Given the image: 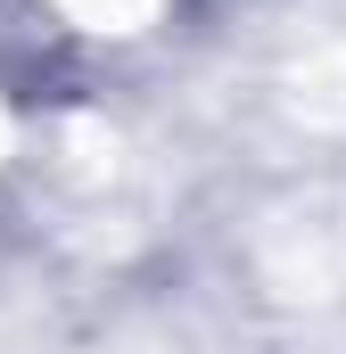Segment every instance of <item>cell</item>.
Masks as SVG:
<instances>
[{
	"mask_svg": "<svg viewBox=\"0 0 346 354\" xmlns=\"http://www.w3.org/2000/svg\"><path fill=\"white\" fill-rule=\"evenodd\" d=\"M58 41H91V50H132L173 17V0H25Z\"/></svg>",
	"mask_w": 346,
	"mask_h": 354,
	"instance_id": "cell-1",
	"label": "cell"
},
{
	"mask_svg": "<svg viewBox=\"0 0 346 354\" xmlns=\"http://www.w3.org/2000/svg\"><path fill=\"white\" fill-rule=\"evenodd\" d=\"M17 140H25V115H17V99H8V83H0V174L17 165Z\"/></svg>",
	"mask_w": 346,
	"mask_h": 354,
	"instance_id": "cell-2",
	"label": "cell"
}]
</instances>
